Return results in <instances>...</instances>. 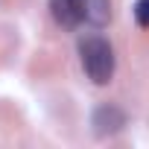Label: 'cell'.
<instances>
[{
    "instance_id": "6da1fadb",
    "label": "cell",
    "mask_w": 149,
    "mask_h": 149,
    "mask_svg": "<svg viewBox=\"0 0 149 149\" xmlns=\"http://www.w3.org/2000/svg\"><path fill=\"white\" fill-rule=\"evenodd\" d=\"M79 56H82V67L85 73L97 82L105 85L114 76V50L102 35H88L79 41Z\"/></svg>"
},
{
    "instance_id": "7a4b0ae2",
    "label": "cell",
    "mask_w": 149,
    "mask_h": 149,
    "mask_svg": "<svg viewBox=\"0 0 149 149\" xmlns=\"http://www.w3.org/2000/svg\"><path fill=\"white\" fill-rule=\"evenodd\" d=\"M50 9H53V18L67 29L85 21V0H50Z\"/></svg>"
},
{
    "instance_id": "3957f363",
    "label": "cell",
    "mask_w": 149,
    "mask_h": 149,
    "mask_svg": "<svg viewBox=\"0 0 149 149\" xmlns=\"http://www.w3.org/2000/svg\"><path fill=\"white\" fill-rule=\"evenodd\" d=\"M85 18L94 24L108 21V0H85Z\"/></svg>"
},
{
    "instance_id": "277c9868",
    "label": "cell",
    "mask_w": 149,
    "mask_h": 149,
    "mask_svg": "<svg viewBox=\"0 0 149 149\" xmlns=\"http://www.w3.org/2000/svg\"><path fill=\"white\" fill-rule=\"evenodd\" d=\"M134 21L143 29H149V0H137L134 3Z\"/></svg>"
}]
</instances>
